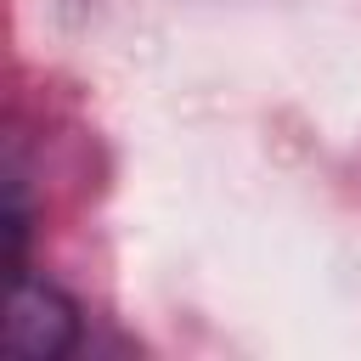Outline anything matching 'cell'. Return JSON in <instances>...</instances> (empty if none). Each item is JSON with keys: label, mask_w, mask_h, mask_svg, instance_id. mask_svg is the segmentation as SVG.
<instances>
[{"label": "cell", "mask_w": 361, "mask_h": 361, "mask_svg": "<svg viewBox=\"0 0 361 361\" xmlns=\"http://www.w3.org/2000/svg\"><path fill=\"white\" fill-rule=\"evenodd\" d=\"M73 338H79V310L68 305V293L17 276L6 305V350L17 361H56L73 350Z\"/></svg>", "instance_id": "1"}]
</instances>
